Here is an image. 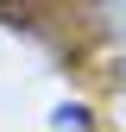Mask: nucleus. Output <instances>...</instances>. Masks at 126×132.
Listing matches in <instances>:
<instances>
[{"label": "nucleus", "instance_id": "1", "mask_svg": "<svg viewBox=\"0 0 126 132\" xmlns=\"http://www.w3.org/2000/svg\"><path fill=\"white\" fill-rule=\"evenodd\" d=\"M51 120H57V126H76V132H88V126H94V113H88L82 101H63V107L51 113Z\"/></svg>", "mask_w": 126, "mask_h": 132}]
</instances>
